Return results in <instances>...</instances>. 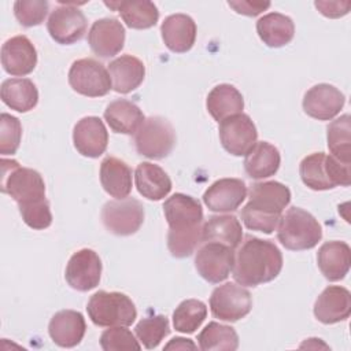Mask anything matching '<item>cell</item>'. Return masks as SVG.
I'll return each instance as SVG.
<instances>
[{
  "label": "cell",
  "instance_id": "1",
  "mask_svg": "<svg viewBox=\"0 0 351 351\" xmlns=\"http://www.w3.org/2000/svg\"><path fill=\"white\" fill-rule=\"evenodd\" d=\"M165 218L169 223L167 248L176 258L191 256L202 244L203 208L197 199L174 193L163 203Z\"/></svg>",
  "mask_w": 351,
  "mask_h": 351
},
{
  "label": "cell",
  "instance_id": "2",
  "mask_svg": "<svg viewBox=\"0 0 351 351\" xmlns=\"http://www.w3.org/2000/svg\"><path fill=\"white\" fill-rule=\"evenodd\" d=\"M282 269V254L270 241L245 236L234 252L232 276L243 287H258L273 281Z\"/></svg>",
  "mask_w": 351,
  "mask_h": 351
},
{
  "label": "cell",
  "instance_id": "3",
  "mask_svg": "<svg viewBox=\"0 0 351 351\" xmlns=\"http://www.w3.org/2000/svg\"><path fill=\"white\" fill-rule=\"evenodd\" d=\"M291 202V191L278 181L255 182L250 188V200L241 208L243 223L251 229L273 233L284 208Z\"/></svg>",
  "mask_w": 351,
  "mask_h": 351
},
{
  "label": "cell",
  "instance_id": "4",
  "mask_svg": "<svg viewBox=\"0 0 351 351\" xmlns=\"http://www.w3.org/2000/svg\"><path fill=\"white\" fill-rule=\"evenodd\" d=\"M299 174L303 184L313 191H328L351 184L350 165L341 163L325 152L304 156L299 165Z\"/></svg>",
  "mask_w": 351,
  "mask_h": 351
},
{
  "label": "cell",
  "instance_id": "5",
  "mask_svg": "<svg viewBox=\"0 0 351 351\" xmlns=\"http://www.w3.org/2000/svg\"><path fill=\"white\" fill-rule=\"evenodd\" d=\"M277 239L291 251L311 250L322 239V228L308 211L300 207H291L280 218Z\"/></svg>",
  "mask_w": 351,
  "mask_h": 351
},
{
  "label": "cell",
  "instance_id": "6",
  "mask_svg": "<svg viewBox=\"0 0 351 351\" xmlns=\"http://www.w3.org/2000/svg\"><path fill=\"white\" fill-rule=\"evenodd\" d=\"M88 317L96 326H129L137 317L132 299L122 292L97 291L86 304Z\"/></svg>",
  "mask_w": 351,
  "mask_h": 351
},
{
  "label": "cell",
  "instance_id": "7",
  "mask_svg": "<svg viewBox=\"0 0 351 351\" xmlns=\"http://www.w3.org/2000/svg\"><path fill=\"white\" fill-rule=\"evenodd\" d=\"M1 192L16 203L26 204L45 197V184L41 174L29 167H21L14 159H1Z\"/></svg>",
  "mask_w": 351,
  "mask_h": 351
},
{
  "label": "cell",
  "instance_id": "8",
  "mask_svg": "<svg viewBox=\"0 0 351 351\" xmlns=\"http://www.w3.org/2000/svg\"><path fill=\"white\" fill-rule=\"evenodd\" d=\"M176 145V132L173 125L163 117L145 118L134 133L136 151L148 159L166 158Z\"/></svg>",
  "mask_w": 351,
  "mask_h": 351
},
{
  "label": "cell",
  "instance_id": "9",
  "mask_svg": "<svg viewBox=\"0 0 351 351\" xmlns=\"http://www.w3.org/2000/svg\"><path fill=\"white\" fill-rule=\"evenodd\" d=\"M69 84L73 90L86 97L106 96L112 88L108 70L93 58H82L71 63Z\"/></svg>",
  "mask_w": 351,
  "mask_h": 351
},
{
  "label": "cell",
  "instance_id": "10",
  "mask_svg": "<svg viewBox=\"0 0 351 351\" xmlns=\"http://www.w3.org/2000/svg\"><path fill=\"white\" fill-rule=\"evenodd\" d=\"M144 215V206L134 197L110 200L101 208V222L115 236L134 234L141 228Z\"/></svg>",
  "mask_w": 351,
  "mask_h": 351
},
{
  "label": "cell",
  "instance_id": "11",
  "mask_svg": "<svg viewBox=\"0 0 351 351\" xmlns=\"http://www.w3.org/2000/svg\"><path fill=\"white\" fill-rule=\"evenodd\" d=\"M234 250L217 241L202 243L195 255V267L202 278L211 284L225 281L232 273Z\"/></svg>",
  "mask_w": 351,
  "mask_h": 351
},
{
  "label": "cell",
  "instance_id": "12",
  "mask_svg": "<svg viewBox=\"0 0 351 351\" xmlns=\"http://www.w3.org/2000/svg\"><path fill=\"white\" fill-rule=\"evenodd\" d=\"M252 299L248 289L234 282L217 287L210 296V310L215 318L236 322L250 314Z\"/></svg>",
  "mask_w": 351,
  "mask_h": 351
},
{
  "label": "cell",
  "instance_id": "13",
  "mask_svg": "<svg viewBox=\"0 0 351 351\" xmlns=\"http://www.w3.org/2000/svg\"><path fill=\"white\" fill-rule=\"evenodd\" d=\"M218 132L222 147L234 156H245L258 140L255 123L243 112L221 121Z\"/></svg>",
  "mask_w": 351,
  "mask_h": 351
},
{
  "label": "cell",
  "instance_id": "14",
  "mask_svg": "<svg viewBox=\"0 0 351 351\" xmlns=\"http://www.w3.org/2000/svg\"><path fill=\"white\" fill-rule=\"evenodd\" d=\"M88 22L84 12L66 3L56 7L47 22V30L58 44L70 45L80 41L86 33Z\"/></svg>",
  "mask_w": 351,
  "mask_h": 351
},
{
  "label": "cell",
  "instance_id": "15",
  "mask_svg": "<svg viewBox=\"0 0 351 351\" xmlns=\"http://www.w3.org/2000/svg\"><path fill=\"white\" fill-rule=\"evenodd\" d=\"M101 277V261L97 252L82 248L74 252L66 266L64 278L67 284L80 292L96 288Z\"/></svg>",
  "mask_w": 351,
  "mask_h": 351
},
{
  "label": "cell",
  "instance_id": "16",
  "mask_svg": "<svg viewBox=\"0 0 351 351\" xmlns=\"http://www.w3.org/2000/svg\"><path fill=\"white\" fill-rule=\"evenodd\" d=\"M344 95L330 84H317L303 96L304 112L318 121L333 119L344 107Z\"/></svg>",
  "mask_w": 351,
  "mask_h": 351
},
{
  "label": "cell",
  "instance_id": "17",
  "mask_svg": "<svg viewBox=\"0 0 351 351\" xmlns=\"http://www.w3.org/2000/svg\"><path fill=\"white\" fill-rule=\"evenodd\" d=\"M92 52L100 58L118 55L125 44V27L115 18H101L92 23L88 33Z\"/></svg>",
  "mask_w": 351,
  "mask_h": 351
},
{
  "label": "cell",
  "instance_id": "18",
  "mask_svg": "<svg viewBox=\"0 0 351 351\" xmlns=\"http://www.w3.org/2000/svg\"><path fill=\"white\" fill-rule=\"evenodd\" d=\"M247 197V185L240 178H221L203 193V202L214 213L236 211Z\"/></svg>",
  "mask_w": 351,
  "mask_h": 351
},
{
  "label": "cell",
  "instance_id": "19",
  "mask_svg": "<svg viewBox=\"0 0 351 351\" xmlns=\"http://www.w3.org/2000/svg\"><path fill=\"white\" fill-rule=\"evenodd\" d=\"M37 64V51L23 34L8 38L1 47V66L10 75L30 74Z\"/></svg>",
  "mask_w": 351,
  "mask_h": 351
},
{
  "label": "cell",
  "instance_id": "20",
  "mask_svg": "<svg viewBox=\"0 0 351 351\" xmlns=\"http://www.w3.org/2000/svg\"><path fill=\"white\" fill-rule=\"evenodd\" d=\"M75 149L86 158H99L108 144V132L99 117H84L73 129Z\"/></svg>",
  "mask_w": 351,
  "mask_h": 351
},
{
  "label": "cell",
  "instance_id": "21",
  "mask_svg": "<svg viewBox=\"0 0 351 351\" xmlns=\"http://www.w3.org/2000/svg\"><path fill=\"white\" fill-rule=\"evenodd\" d=\"M351 314V293L340 285L326 287L314 303L315 318L325 324H337L346 321Z\"/></svg>",
  "mask_w": 351,
  "mask_h": 351
},
{
  "label": "cell",
  "instance_id": "22",
  "mask_svg": "<svg viewBox=\"0 0 351 351\" xmlns=\"http://www.w3.org/2000/svg\"><path fill=\"white\" fill-rule=\"evenodd\" d=\"M85 330V318L75 310H60L55 313L48 325V333L52 341L64 348L78 346L84 339Z\"/></svg>",
  "mask_w": 351,
  "mask_h": 351
},
{
  "label": "cell",
  "instance_id": "23",
  "mask_svg": "<svg viewBox=\"0 0 351 351\" xmlns=\"http://www.w3.org/2000/svg\"><path fill=\"white\" fill-rule=\"evenodd\" d=\"M165 45L176 53L188 52L196 40V23L186 14H173L160 25Z\"/></svg>",
  "mask_w": 351,
  "mask_h": 351
},
{
  "label": "cell",
  "instance_id": "24",
  "mask_svg": "<svg viewBox=\"0 0 351 351\" xmlns=\"http://www.w3.org/2000/svg\"><path fill=\"white\" fill-rule=\"evenodd\" d=\"M108 74L111 78L112 89L118 93H129L137 89L145 77L144 63L129 53L115 58L108 64Z\"/></svg>",
  "mask_w": 351,
  "mask_h": 351
},
{
  "label": "cell",
  "instance_id": "25",
  "mask_svg": "<svg viewBox=\"0 0 351 351\" xmlns=\"http://www.w3.org/2000/svg\"><path fill=\"white\" fill-rule=\"evenodd\" d=\"M317 263L326 280H343L350 270L351 248L346 241H326L317 252Z\"/></svg>",
  "mask_w": 351,
  "mask_h": 351
},
{
  "label": "cell",
  "instance_id": "26",
  "mask_svg": "<svg viewBox=\"0 0 351 351\" xmlns=\"http://www.w3.org/2000/svg\"><path fill=\"white\" fill-rule=\"evenodd\" d=\"M134 182L140 195L148 200H160L171 191V180L158 165L141 162L134 171Z\"/></svg>",
  "mask_w": 351,
  "mask_h": 351
},
{
  "label": "cell",
  "instance_id": "27",
  "mask_svg": "<svg viewBox=\"0 0 351 351\" xmlns=\"http://www.w3.org/2000/svg\"><path fill=\"white\" fill-rule=\"evenodd\" d=\"M103 115L110 129L122 134H134L145 121L140 107L126 99H117L111 101L106 107Z\"/></svg>",
  "mask_w": 351,
  "mask_h": 351
},
{
  "label": "cell",
  "instance_id": "28",
  "mask_svg": "<svg viewBox=\"0 0 351 351\" xmlns=\"http://www.w3.org/2000/svg\"><path fill=\"white\" fill-rule=\"evenodd\" d=\"M281 156L278 149L267 141H256L244 158V170L250 178L263 180L278 171Z\"/></svg>",
  "mask_w": 351,
  "mask_h": 351
},
{
  "label": "cell",
  "instance_id": "29",
  "mask_svg": "<svg viewBox=\"0 0 351 351\" xmlns=\"http://www.w3.org/2000/svg\"><path fill=\"white\" fill-rule=\"evenodd\" d=\"M103 189L115 199H125L132 192V169L115 156H107L100 165Z\"/></svg>",
  "mask_w": 351,
  "mask_h": 351
},
{
  "label": "cell",
  "instance_id": "30",
  "mask_svg": "<svg viewBox=\"0 0 351 351\" xmlns=\"http://www.w3.org/2000/svg\"><path fill=\"white\" fill-rule=\"evenodd\" d=\"M208 114L221 122L232 115L243 112L244 99L240 90L230 84H219L214 86L206 99Z\"/></svg>",
  "mask_w": 351,
  "mask_h": 351
},
{
  "label": "cell",
  "instance_id": "31",
  "mask_svg": "<svg viewBox=\"0 0 351 351\" xmlns=\"http://www.w3.org/2000/svg\"><path fill=\"white\" fill-rule=\"evenodd\" d=\"M256 33L270 48H280L289 44L295 36L292 19L280 12H269L258 19Z\"/></svg>",
  "mask_w": 351,
  "mask_h": 351
},
{
  "label": "cell",
  "instance_id": "32",
  "mask_svg": "<svg viewBox=\"0 0 351 351\" xmlns=\"http://www.w3.org/2000/svg\"><path fill=\"white\" fill-rule=\"evenodd\" d=\"M3 103L18 112H27L38 103V90L29 78H8L0 88Z\"/></svg>",
  "mask_w": 351,
  "mask_h": 351
},
{
  "label": "cell",
  "instance_id": "33",
  "mask_svg": "<svg viewBox=\"0 0 351 351\" xmlns=\"http://www.w3.org/2000/svg\"><path fill=\"white\" fill-rule=\"evenodd\" d=\"M243 239V229L240 221L230 214L211 215L203 223L202 243L217 241L236 250Z\"/></svg>",
  "mask_w": 351,
  "mask_h": 351
},
{
  "label": "cell",
  "instance_id": "34",
  "mask_svg": "<svg viewBox=\"0 0 351 351\" xmlns=\"http://www.w3.org/2000/svg\"><path fill=\"white\" fill-rule=\"evenodd\" d=\"M104 4L118 11L130 29H149L159 19L158 7L152 1H106Z\"/></svg>",
  "mask_w": 351,
  "mask_h": 351
},
{
  "label": "cell",
  "instance_id": "35",
  "mask_svg": "<svg viewBox=\"0 0 351 351\" xmlns=\"http://www.w3.org/2000/svg\"><path fill=\"white\" fill-rule=\"evenodd\" d=\"M197 343L203 351H234L239 348V336L234 328L211 321L197 335Z\"/></svg>",
  "mask_w": 351,
  "mask_h": 351
},
{
  "label": "cell",
  "instance_id": "36",
  "mask_svg": "<svg viewBox=\"0 0 351 351\" xmlns=\"http://www.w3.org/2000/svg\"><path fill=\"white\" fill-rule=\"evenodd\" d=\"M328 148L341 163H351V123L350 115L344 114L332 121L326 129Z\"/></svg>",
  "mask_w": 351,
  "mask_h": 351
},
{
  "label": "cell",
  "instance_id": "37",
  "mask_svg": "<svg viewBox=\"0 0 351 351\" xmlns=\"http://www.w3.org/2000/svg\"><path fill=\"white\" fill-rule=\"evenodd\" d=\"M207 317V306L199 299L182 300L173 313V326L181 333H193Z\"/></svg>",
  "mask_w": 351,
  "mask_h": 351
},
{
  "label": "cell",
  "instance_id": "38",
  "mask_svg": "<svg viewBox=\"0 0 351 351\" xmlns=\"http://www.w3.org/2000/svg\"><path fill=\"white\" fill-rule=\"evenodd\" d=\"M137 340L148 350L156 348L160 341L170 333L169 319L166 315L158 314L140 319L134 328Z\"/></svg>",
  "mask_w": 351,
  "mask_h": 351
},
{
  "label": "cell",
  "instance_id": "39",
  "mask_svg": "<svg viewBox=\"0 0 351 351\" xmlns=\"http://www.w3.org/2000/svg\"><path fill=\"white\" fill-rule=\"evenodd\" d=\"M100 347L104 351L141 350V344L126 326H110L100 336Z\"/></svg>",
  "mask_w": 351,
  "mask_h": 351
},
{
  "label": "cell",
  "instance_id": "40",
  "mask_svg": "<svg viewBox=\"0 0 351 351\" xmlns=\"http://www.w3.org/2000/svg\"><path fill=\"white\" fill-rule=\"evenodd\" d=\"M49 3L45 0H18L14 3V15L25 27L41 25L48 14Z\"/></svg>",
  "mask_w": 351,
  "mask_h": 351
},
{
  "label": "cell",
  "instance_id": "41",
  "mask_svg": "<svg viewBox=\"0 0 351 351\" xmlns=\"http://www.w3.org/2000/svg\"><path fill=\"white\" fill-rule=\"evenodd\" d=\"M22 137V125L21 121L3 112L0 115V154L1 155H12L18 151Z\"/></svg>",
  "mask_w": 351,
  "mask_h": 351
},
{
  "label": "cell",
  "instance_id": "42",
  "mask_svg": "<svg viewBox=\"0 0 351 351\" xmlns=\"http://www.w3.org/2000/svg\"><path fill=\"white\" fill-rule=\"evenodd\" d=\"M18 207L23 222L34 230H44L52 223L49 202L45 197L26 204H19Z\"/></svg>",
  "mask_w": 351,
  "mask_h": 351
},
{
  "label": "cell",
  "instance_id": "43",
  "mask_svg": "<svg viewBox=\"0 0 351 351\" xmlns=\"http://www.w3.org/2000/svg\"><path fill=\"white\" fill-rule=\"evenodd\" d=\"M317 10L326 18H340L348 14L351 8L350 1H322L318 0L314 3Z\"/></svg>",
  "mask_w": 351,
  "mask_h": 351
},
{
  "label": "cell",
  "instance_id": "44",
  "mask_svg": "<svg viewBox=\"0 0 351 351\" xmlns=\"http://www.w3.org/2000/svg\"><path fill=\"white\" fill-rule=\"evenodd\" d=\"M229 7H232L237 14L247 16H256L265 10L270 7L269 1H229Z\"/></svg>",
  "mask_w": 351,
  "mask_h": 351
},
{
  "label": "cell",
  "instance_id": "45",
  "mask_svg": "<svg viewBox=\"0 0 351 351\" xmlns=\"http://www.w3.org/2000/svg\"><path fill=\"white\" fill-rule=\"evenodd\" d=\"M197 346L191 339L174 337L166 346L165 350H196Z\"/></svg>",
  "mask_w": 351,
  "mask_h": 351
}]
</instances>
